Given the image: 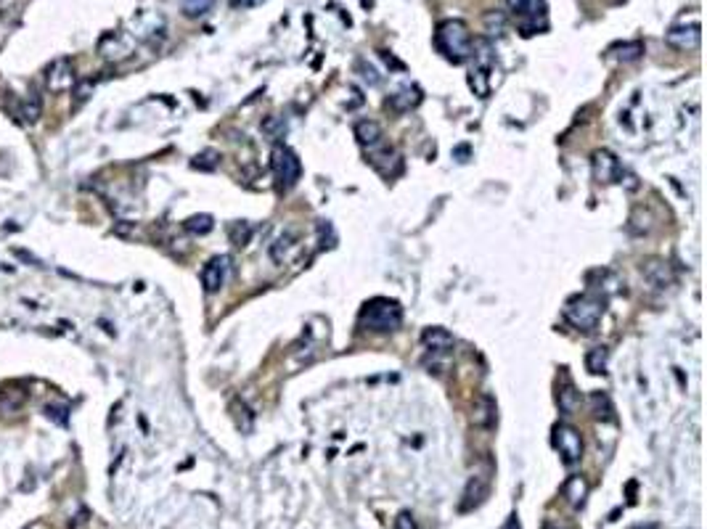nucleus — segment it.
Masks as SVG:
<instances>
[{
    "instance_id": "obj_1",
    "label": "nucleus",
    "mask_w": 707,
    "mask_h": 529,
    "mask_svg": "<svg viewBox=\"0 0 707 529\" xmlns=\"http://www.w3.org/2000/svg\"><path fill=\"white\" fill-rule=\"evenodd\" d=\"M435 48L451 64H464L472 56V32L461 19L443 21L435 32Z\"/></svg>"
},
{
    "instance_id": "obj_2",
    "label": "nucleus",
    "mask_w": 707,
    "mask_h": 529,
    "mask_svg": "<svg viewBox=\"0 0 707 529\" xmlns=\"http://www.w3.org/2000/svg\"><path fill=\"white\" fill-rule=\"evenodd\" d=\"M400 323H403V307L395 300L376 297V300L366 302V307L361 309V326L366 331L392 334V331L400 329Z\"/></svg>"
},
{
    "instance_id": "obj_3",
    "label": "nucleus",
    "mask_w": 707,
    "mask_h": 529,
    "mask_svg": "<svg viewBox=\"0 0 707 529\" xmlns=\"http://www.w3.org/2000/svg\"><path fill=\"white\" fill-rule=\"evenodd\" d=\"M604 309H606L604 297L588 291V294L572 297V300L567 302L565 318L570 320L577 331H596V326L601 323V318H604Z\"/></svg>"
},
{
    "instance_id": "obj_4",
    "label": "nucleus",
    "mask_w": 707,
    "mask_h": 529,
    "mask_svg": "<svg viewBox=\"0 0 707 529\" xmlns=\"http://www.w3.org/2000/svg\"><path fill=\"white\" fill-rule=\"evenodd\" d=\"M469 59L475 61L472 69H469V88L475 90L480 98H487L490 96V88H493V80L490 74L495 72V53L490 40L480 38V40H472V56Z\"/></svg>"
},
{
    "instance_id": "obj_5",
    "label": "nucleus",
    "mask_w": 707,
    "mask_h": 529,
    "mask_svg": "<svg viewBox=\"0 0 707 529\" xmlns=\"http://www.w3.org/2000/svg\"><path fill=\"white\" fill-rule=\"evenodd\" d=\"M271 170L278 190H292L302 178V161L289 146H276L271 154Z\"/></svg>"
},
{
    "instance_id": "obj_6",
    "label": "nucleus",
    "mask_w": 707,
    "mask_h": 529,
    "mask_svg": "<svg viewBox=\"0 0 707 529\" xmlns=\"http://www.w3.org/2000/svg\"><path fill=\"white\" fill-rule=\"evenodd\" d=\"M506 3L519 19V30L525 35L545 30V0H506Z\"/></svg>"
},
{
    "instance_id": "obj_7",
    "label": "nucleus",
    "mask_w": 707,
    "mask_h": 529,
    "mask_svg": "<svg viewBox=\"0 0 707 529\" xmlns=\"http://www.w3.org/2000/svg\"><path fill=\"white\" fill-rule=\"evenodd\" d=\"M554 448L559 450V455H562L567 466H572V463L583 458V437L570 423H556L554 426Z\"/></svg>"
},
{
    "instance_id": "obj_8",
    "label": "nucleus",
    "mask_w": 707,
    "mask_h": 529,
    "mask_svg": "<svg viewBox=\"0 0 707 529\" xmlns=\"http://www.w3.org/2000/svg\"><path fill=\"white\" fill-rule=\"evenodd\" d=\"M591 172H594V180L601 183V186H609V183L623 180V164H620V159H617L612 151H606V149L594 151V157H591Z\"/></svg>"
},
{
    "instance_id": "obj_9",
    "label": "nucleus",
    "mask_w": 707,
    "mask_h": 529,
    "mask_svg": "<svg viewBox=\"0 0 707 529\" xmlns=\"http://www.w3.org/2000/svg\"><path fill=\"white\" fill-rule=\"evenodd\" d=\"M231 275V257L228 254H217L202 268V286L207 294H215L225 286V280Z\"/></svg>"
},
{
    "instance_id": "obj_10",
    "label": "nucleus",
    "mask_w": 707,
    "mask_h": 529,
    "mask_svg": "<svg viewBox=\"0 0 707 529\" xmlns=\"http://www.w3.org/2000/svg\"><path fill=\"white\" fill-rule=\"evenodd\" d=\"M702 32H699V19L689 21V24H676L665 32V42L676 50H697Z\"/></svg>"
},
{
    "instance_id": "obj_11",
    "label": "nucleus",
    "mask_w": 707,
    "mask_h": 529,
    "mask_svg": "<svg viewBox=\"0 0 707 529\" xmlns=\"http://www.w3.org/2000/svg\"><path fill=\"white\" fill-rule=\"evenodd\" d=\"M74 85V67L69 59H56L45 69V88L51 93H64Z\"/></svg>"
},
{
    "instance_id": "obj_12",
    "label": "nucleus",
    "mask_w": 707,
    "mask_h": 529,
    "mask_svg": "<svg viewBox=\"0 0 707 529\" xmlns=\"http://www.w3.org/2000/svg\"><path fill=\"white\" fill-rule=\"evenodd\" d=\"M98 50H101V56L106 61L128 59V56L132 53V40L128 38V35H122V32H111V35H106V38L101 40Z\"/></svg>"
},
{
    "instance_id": "obj_13",
    "label": "nucleus",
    "mask_w": 707,
    "mask_h": 529,
    "mask_svg": "<svg viewBox=\"0 0 707 529\" xmlns=\"http://www.w3.org/2000/svg\"><path fill=\"white\" fill-rule=\"evenodd\" d=\"M641 275H644V278H647L655 289H665V286H670V283L676 280L670 265L662 262V260H647L644 265H641Z\"/></svg>"
},
{
    "instance_id": "obj_14",
    "label": "nucleus",
    "mask_w": 707,
    "mask_h": 529,
    "mask_svg": "<svg viewBox=\"0 0 707 529\" xmlns=\"http://www.w3.org/2000/svg\"><path fill=\"white\" fill-rule=\"evenodd\" d=\"M355 138H358V143L366 146V149H376V146H382V138H384L382 125L374 120H361L355 125Z\"/></svg>"
},
{
    "instance_id": "obj_15",
    "label": "nucleus",
    "mask_w": 707,
    "mask_h": 529,
    "mask_svg": "<svg viewBox=\"0 0 707 529\" xmlns=\"http://www.w3.org/2000/svg\"><path fill=\"white\" fill-rule=\"evenodd\" d=\"M419 103H422V90L416 88V85H405L397 93H392L390 101H387V106H392L395 111H411Z\"/></svg>"
},
{
    "instance_id": "obj_16",
    "label": "nucleus",
    "mask_w": 707,
    "mask_h": 529,
    "mask_svg": "<svg viewBox=\"0 0 707 529\" xmlns=\"http://www.w3.org/2000/svg\"><path fill=\"white\" fill-rule=\"evenodd\" d=\"M487 495V479L485 477H475V479H469L464 489V500H461V511H472L477 508Z\"/></svg>"
},
{
    "instance_id": "obj_17",
    "label": "nucleus",
    "mask_w": 707,
    "mask_h": 529,
    "mask_svg": "<svg viewBox=\"0 0 707 529\" xmlns=\"http://www.w3.org/2000/svg\"><path fill=\"white\" fill-rule=\"evenodd\" d=\"M422 341L429 352H451L456 344V339L445 329H426L422 334Z\"/></svg>"
},
{
    "instance_id": "obj_18",
    "label": "nucleus",
    "mask_w": 707,
    "mask_h": 529,
    "mask_svg": "<svg viewBox=\"0 0 707 529\" xmlns=\"http://www.w3.org/2000/svg\"><path fill=\"white\" fill-rule=\"evenodd\" d=\"M562 495H565V500L570 506L580 508L588 498V482L583 479V477H570V479L565 482V487H562Z\"/></svg>"
},
{
    "instance_id": "obj_19",
    "label": "nucleus",
    "mask_w": 707,
    "mask_h": 529,
    "mask_svg": "<svg viewBox=\"0 0 707 529\" xmlns=\"http://www.w3.org/2000/svg\"><path fill=\"white\" fill-rule=\"evenodd\" d=\"M556 402H559V410H562V413H575L577 405H580V392L565 379V384H562L559 392H556Z\"/></svg>"
},
{
    "instance_id": "obj_20",
    "label": "nucleus",
    "mask_w": 707,
    "mask_h": 529,
    "mask_svg": "<svg viewBox=\"0 0 707 529\" xmlns=\"http://www.w3.org/2000/svg\"><path fill=\"white\" fill-rule=\"evenodd\" d=\"M609 53L615 56L617 61H636V59H641V53H644V45L638 40H633V42H623V45H615V48H609Z\"/></svg>"
},
{
    "instance_id": "obj_21",
    "label": "nucleus",
    "mask_w": 707,
    "mask_h": 529,
    "mask_svg": "<svg viewBox=\"0 0 707 529\" xmlns=\"http://www.w3.org/2000/svg\"><path fill=\"white\" fill-rule=\"evenodd\" d=\"M606 363H609V350L606 347H594L586 355V368L591 373H606Z\"/></svg>"
},
{
    "instance_id": "obj_22",
    "label": "nucleus",
    "mask_w": 707,
    "mask_h": 529,
    "mask_svg": "<svg viewBox=\"0 0 707 529\" xmlns=\"http://www.w3.org/2000/svg\"><path fill=\"white\" fill-rule=\"evenodd\" d=\"M493 419H495L493 399L482 397V399H480V408L472 413V423H475V426H490V423H493Z\"/></svg>"
},
{
    "instance_id": "obj_23",
    "label": "nucleus",
    "mask_w": 707,
    "mask_h": 529,
    "mask_svg": "<svg viewBox=\"0 0 707 529\" xmlns=\"http://www.w3.org/2000/svg\"><path fill=\"white\" fill-rule=\"evenodd\" d=\"M213 3L215 0H181V8L186 16L196 19V16H204L207 11L213 8Z\"/></svg>"
},
{
    "instance_id": "obj_24",
    "label": "nucleus",
    "mask_w": 707,
    "mask_h": 529,
    "mask_svg": "<svg viewBox=\"0 0 707 529\" xmlns=\"http://www.w3.org/2000/svg\"><path fill=\"white\" fill-rule=\"evenodd\" d=\"M213 228H215V222H213V217H210V215H193V217H188V220H186V230H191V233H199V236L210 233Z\"/></svg>"
},
{
    "instance_id": "obj_25",
    "label": "nucleus",
    "mask_w": 707,
    "mask_h": 529,
    "mask_svg": "<svg viewBox=\"0 0 707 529\" xmlns=\"http://www.w3.org/2000/svg\"><path fill=\"white\" fill-rule=\"evenodd\" d=\"M504 30H506V16L504 13H498V11H490V13H485V32L490 35V38H498V35H504Z\"/></svg>"
},
{
    "instance_id": "obj_26",
    "label": "nucleus",
    "mask_w": 707,
    "mask_h": 529,
    "mask_svg": "<svg viewBox=\"0 0 707 529\" xmlns=\"http://www.w3.org/2000/svg\"><path fill=\"white\" fill-rule=\"evenodd\" d=\"M217 161H220V154H217V151H202V154L193 159V167H196V170H215Z\"/></svg>"
},
{
    "instance_id": "obj_27",
    "label": "nucleus",
    "mask_w": 707,
    "mask_h": 529,
    "mask_svg": "<svg viewBox=\"0 0 707 529\" xmlns=\"http://www.w3.org/2000/svg\"><path fill=\"white\" fill-rule=\"evenodd\" d=\"M249 236H252V228L247 225V222H233V228H231V239H233V244H247L249 241Z\"/></svg>"
},
{
    "instance_id": "obj_28",
    "label": "nucleus",
    "mask_w": 707,
    "mask_h": 529,
    "mask_svg": "<svg viewBox=\"0 0 707 529\" xmlns=\"http://www.w3.org/2000/svg\"><path fill=\"white\" fill-rule=\"evenodd\" d=\"M45 419H51V421H56V423H67V419H69V410H67V405H45Z\"/></svg>"
},
{
    "instance_id": "obj_29",
    "label": "nucleus",
    "mask_w": 707,
    "mask_h": 529,
    "mask_svg": "<svg viewBox=\"0 0 707 529\" xmlns=\"http://www.w3.org/2000/svg\"><path fill=\"white\" fill-rule=\"evenodd\" d=\"M40 103L38 101L32 98V101H27V103H21V117H24V122H38V117H40Z\"/></svg>"
},
{
    "instance_id": "obj_30",
    "label": "nucleus",
    "mask_w": 707,
    "mask_h": 529,
    "mask_svg": "<svg viewBox=\"0 0 707 529\" xmlns=\"http://www.w3.org/2000/svg\"><path fill=\"white\" fill-rule=\"evenodd\" d=\"M395 529H416L414 516H411V513H400V516L395 519Z\"/></svg>"
},
{
    "instance_id": "obj_31",
    "label": "nucleus",
    "mask_w": 707,
    "mask_h": 529,
    "mask_svg": "<svg viewBox=\"0 0 707 529\" xmlns=\"http://www.w3.org/2000/svg\"><path fill=\"white\" fill-rule=\"evenodd\" d=\"M265 0H231L233 8H254V6H263Z\"/></svg>"
},
{
    "instance_id": "obj_32",
    "label": "nucleus",
    "mask_w": 707,
    "mask_h": 529,
    "mask_svg": "<svg viewBox=\"0 0 707 529\" xmlns=\"http://www.w3.org/2000/svg\"><path fill=\"white\" fill-rule=\"evenodd\" d=\"M93 90V82H88V85H82L80 90H77V101H82V98H88V93Z\"/></svg>"
},
{
    "instance_id": "obj_33",
    "label": "nucleus",
    "mask_w": 707,
    "mask_h": 529,
    "mask_svg": "<svg viewBox=\"0 0 707 529\" xmlns=\"http://www.w3.org/2000/svg\"><path fill=\"white\" fill-rule=\"evenodd\" d=\"M504 529H519V521H516V516H511V519L506 521V527Z\"/></svg>"
},
{
    "instance_id": "obj_34",
    "label": "nucleus",
    "mask_w": 707,
    "mask_h": 529,
    "mask_svg": "<svg viewBox=\"0 0 707 529\" xmlns=\"http://www.w3.org/2000/svg\"><path fill=\"white\" fill-rule=\"evenodd\" d=\"M361 3H363V8H368V6H371V0H361Z\"/></svg>"
},
{
    "instance_id": "obj_35",
    "label": "nucleus",
    "mask_w": 707,
    "mask_h": 529,
    "mask_svg": "<svg viewBox=\"0 0 707 529\" xmlns=\"http://www.w3.org/2000/svg\"><path fill=\"white\" fill-rule=\"evenodd\" d=\"M545 529H554V527H545Z\"/></svg>"
}]
</instances>
